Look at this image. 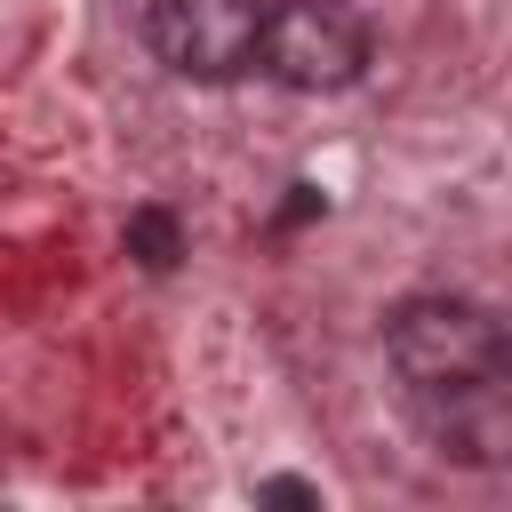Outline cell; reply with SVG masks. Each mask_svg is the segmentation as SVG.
<instances>
[{
	"label": "cell",
	"instance_id": "cell-1",
	"mask_svg": "<svg viewBox=\"0 0 512 512\" xmlns=\"http://www.w3.org/2000/svg\"><path fill=\"white\" fill-rule=\"evenodd\" d=\"M384 360L400 368L408 400L480 392V384H504V328L472 296H408L384 320Z\"/></svg>",
	"mask_w": 512,
	"mask_h": 512
},
{
	"label": "cell",
	"instance_id": "cell-2",
	"mask_svg": "<svg viewBox=\"0 0 512 512\" xmlns=\"http://www.w3.org/2000/svg\"><path fill=\"white\" fill-rule=\"evenodd\" d=\"M256 64L280 88L328 96V88H352L368 72V32L344 0H280L256 24Z\"/></svg>",
	"mask_w": 512,
	"mask_h": 512
},
{
	"label": "cell",
	"instance_id": "cell-3",
	"mask_svg": "<svg viewBox=\"0 0 512 512\" xmlns=\"http://www.w3.org/2000/svg\"><path fill=\"white\" fill-rule=\"evenodd\" d=\"M256 24H264V0H152L144 8L152 56L184 80H240L256 64Z\"/></svg>",
	"mask_w": 512,
	"mask_h": 512
},
{
	"label": "cell",
	"instance_id": "cell-4",
	"mask_svg": "<svg viewBox=\"0 0 512 512\" xmlns=\"http://www.w3.org/2000/svg\"><path fill=\"white\" fill-rule=\"evenodd\" d=\"M416 416H424V432L440 440V456H456V464H496V456H504V440H512V416H504V384L416 400Z\"/></svg>",
	"mask_w": 512,
	"mask_h": 512
},
{
	"label": "cell",
	"instance_id": "cell-5",
	"mask_svg": "<svg viewBox=\"0 0 512 512\" xmlns=\"http://www.w3.org/2000/svg\"><path fill=\"white\" fill-rule=\"evenodd\" d=\"M128 256H136L144 272H168V264L184 256V232H176V216H168V208H136V216H128Z\"/></svg>",
	"mask_w": 512,
	"mask_h": 512
},
{
	"label": "cell",
	"instance_id": "cell-6",
	"mask_svg": "<svg viewBox=\"0 0 512 512\" xmlns=\"http://www.w3.org/2000/svg\"><path fill=\"white\" fill-rule=\"evenodd\" d=\"M264 496H272V504H320V496H312V488H304V480H272V488H264Z\"/></svg>",
	"mask_w": 512,
	"mask_h": 512
}]
</instances>
